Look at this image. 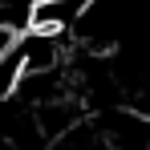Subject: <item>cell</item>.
I'll use <instances>...</instances> for the list:
<instances>
[{
	"label": "cell",
	"mask_w": 150,
	"mask_h": 150,
	"mask_svg": "<svg viewBox=\"0 0 150 150\" xmlns=\"http://www.w3.org/2000/svg\"><path fill=\"white\" fill-rule=\"evenodd\" d=\"M81 0H33L28 4V33H49L61 37L65 28H73Z\"/></svg>",
	"instance_id": "6da1fadb"
},
{
	"label": "cell",
	"mask_w": 150,
	"mask_h": 150,
	"mask_svg": "<svg viewBox=\"0 0 150 150\" xmlns=\"http://www.w3.org/2000/svg\"><path fill=\"white\" fill-rule=\"evenodd\" d=\"M8 45H12V28H8V16L0 12V53L8 49Z\"/></svg>",
	"instance_id": "7a4b0ae2"
}]
</instances>
